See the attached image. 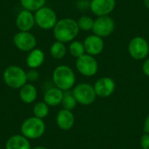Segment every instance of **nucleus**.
Here are the masks:
<instances>
[{
	"mask_svg": "<svg viewBox=\"0 0 149 149\" xmlns=\"http://www.w3.org/2000/svg\"><path fill=\"white\" fill-rule=\"evenodd\" d=\"M116 5V0H91L90 9L92 12L98 16H109V14L114 10Z\"/></svg>",
	"mask_w": 149,
	"mask_h": 149,
	"instance_id": "nucleus-12",
	"label": "nucleus"
},
{
	"mask_svg": "<svg viewBox=\"0 0 149 149\" xmlns=\"http://www.w3.org/2000/svg\"><path fill=\"white\" fill-rule=\"evenodd\" d=\"M143 130L145 134H149V114L147 116L145 121H144V125H143Z\"/></svg>",
	"mask_w": 149,
	"mask_h": 149,
	"instance_id": "nucleus-29",
	"label": "nucleus"
},
{
	"mask_svg": "<svg viewBox=\"0 0 149 149\" xmlns=\"http://www.w3.org/2000/svg\"><path fill=\"white\" fill-rule=\"evenodd\" d=\"M76 68L83 76L92 77L98 72L99 65L93 56L86 53L77 58Z\"/></svg>",
	"mask_w": 149,
	"mask_h": 149,
	"instance_id": "nucleus-8",
	"label": "nucleus"
},
{
	"mask_svg": "<svg viewBox=\"0 0 149 149\" xmlns=\"http://www.w3.org/2000/svg\"><path fill=\"white\" fill-rule=\"evenodd\" d=\"M31 149H48V148H45V147H42V146H38V147H36V148H31Z\"/></svg>",
	"mask_w": 149,
	"mask_h": 149,
	"instance_id": "nucleus-31",
	"label": "nucleus"
},
{
	"mask_svg": "<svg viewBox=\"0 0 149 149\" xmlns=\"http://www.w3.org/2000/svg\"><path fill=\"white\" fill-rule=\"evenodd\" d=\"M15 46L22 52H31L36 48L37 38L30 31H18L13 37Z\"/></svg>",
	"mask_w": 149,
	"mask_h": 149,
	"instance_id": "nucleus-10",
	"label": "nucleus"
},
{
	"mask_svg": "<svg viewBox=\"0 0 149 149\" xmlns=\"http://www.w3.org/2000/svg\"><path fill=\"white\" fill-rule=\"evenodd\" d=\"M26 79L29 82H36L39 79V73L36 69H31L26 72Z\"/></svg>",
	"mask_w": 149,
	"mask_h": 149,
	"instance_id": "nucleus-26",
	"label": "nucleus"
},
{
	"mask_svg": "<svg viewBox=\"0 0 149 149\" xmlns=\"http://www.w3.org/2000/svg\"><path fill=\"white\" fill-rule=\"evenodd\" d=\"M5 149H31L29 140L24 135L16 134L10 137L5 144Z\"/></svg>",
	"mask_w": 149,
	"mask_h": 149,
	"instance_id": "nucleus-18",
	"label": "nucleus"
},
{
	"mask_svg": "<svg viewBox=\"0 0 149 149\" xmlns=\"http://www.w3.org/2000/svg\"><path fill=\"white\" fill-rule=\"evenodd\" d=\"M142 71L144 72V74L146 76L149 77V58H147L145 60V62L143 63V65H142Z\"/></svg>",
	"mask_w": 149,
	"mask_h": 149,
	"instance_id": "nucleus-28",
	"label": "nucleus"
},
{
	"mask_svg": "<svg viewBox=\"0 0 149 149\" xmlns=\"http://www.w3.org/2000/svg\"><path fill=\"white\" fill-rule=\"evenodd\" d=\"M128 52L135 60H142L149 54V44L142 37L133 38L128 44Z\"/></svg>",
	"mask_w": 149,
	"mask_h": 149,
	"instance_id": "nucleus-7",
	"label": "nucleus"
},
{
	"mask_svg": "<svg viewBox=\"0 0 149 149\" xmlns=\"http://www.w3.org/2000/svg\"><path fill=\"white\" fill-rule=\"evenodd\" d=\"M77 104H78V102L73 95L72 92H71L70 90L64 92V96H63V100L61 102L63 109L72 111L76 107Z\"/></svg>",
	"mask_w": 149,
	"mask_h": 149,
	"instance_id": "nucleus-21",
	"label": "nucleus"
},
{
	"mask_svg": "<svg viewBox=\"0 0 149 149\" xmlns=\"http://www.w3.org/2000/svg\"><path fill=\"white\" fill-rule=\"evenodd\" d=\"M52 30L55 39L64 44L73 41L80 31L77 21L71 17L58 20Z\"/></svg>",
	"mask_w": 149,
	"mask_h": 149,
	"instance_id": "nucleus-1",
	"label": "nucleus"
},
{
	"mask_svg": "<svg viewBox=\"0 0 149 149\" xmlns=\"http://www.w3.org/2000/svg\"><path fill=\"white\" fill-rule=\"evenodd\" d=\"M64 92L58 87H51L45 91L44 94V101L49 107H55L61 104Z\"/></svg>",
	"mask_w": 149,
	"mask_h": 149,
	"instance_id": "nucleus-16",
	"label": "nucleus"
},
{
	"mask_svg": "<svg viewBox=\"0 0 149 149\" xmlns=\"http://www.w3.org/2000/svg\"><path fill=\"white\" fill-rule=\"evenodd\" d=\"M36 24L43 30H52L58 22L56 12L50 7L44 6L34 13Z\"/></svg>",
	"mask_w": 149,
	"mask_h": 149,
	"instance_id": "nucleus-5",
	"label": "nucleus"
},
{
	"mask_svg": "<svg viewBox=\"0 0 149 149\" xmlns=\"http://www.w3.org/2000/svg\"><path fill=\"white\" fill-rule=\"evenodd\" d=\"M52 81L56 87L63 92L71 90L76 81L75 73L71 67L65 65L57 66L52 72Z\"/></svg>",
	"mask_w": 149,
	"mask_h": 149,
	"instance_id": "nucleus-2",
	"label": "nucleus"
},
{
	"mask_svg": "<svg viewBox=\"0 0 149 149\" xmlns=\"http://www.w3.org/2000/svg\"><path fill=\"white\" fill-rule=\"evenodd\" d=\"M45 61V53L41 49L35 48L31 51L26 58V65L31 69H37L43 65Z\"/></svg>",
	"mask_w": 149,
	"mask_h": 149,
	"instance_id": "nucleus-17",
	"label": "nucleus"
},
{
	"mask_svg": "<svg viewBox=\"0 0 149 149\" xmlns=\"http://www.w3.org/2000/svg\"><path fill=\"white\" fill-rule=\"evenodd\" d=\"M77 23L79 27V30H82L84 31H93L94 20L89 16H82L78 19Z\"/></svg>",
	"mask_w": 149,
	"mask_h": 149,
	"instance_id": "nucleus-25",
	"label": "nucleus"
},
{
	"mask_svg": "<svg viewBox=\"0 0 149 149\" xmlns=\"http://www.w3.org/2000/svg\"><path fill=\"white\" fill-rule=\"evenodd\" d=\"M3 79L7 86L12 89H20L27 83L26 72L17 65H10L5 68Z\"/></svg>",
	"mask_w": 149,
	"mask_h": 149,
	"instance_id": "nucleus-3",
	"label": "nucleus"
},
{
	"mask_svg": "<svg viewBox=\"0 0 149 149\" xmlns=\"http://www.w3.org/2000/svg\"><path fill=\"white\" fill-rule=\"evenodd\" d=\"M141 146L142 149H149V134H144L141 137Z\"/></svg>",
	"mask_w": 149,
	"mask_h": 149,
	"instance_id": "nucleus-27",
	"label": "nucleus"
},
{
	"mask_svg": "<svg viewBox=\"0 0 149 149\" xmlns=\"http://www.w3.org/2000/svg\"><path fill=\"white\" fill-rule=\"evenodd\" d=\"M83 44L85 46L86 53L93 57L100 54L103 52L105 46L103 38L95 34L89 35L88 37H86Z\"/></svg>",
	"mask_w": 149,
	"mask_h": 149,
	"instance_id": "nucleus-13",
	"label": "nucleus"
},
{
	"mask_svg": "<svg viewBox=\"0 0 149 149\" xmlns=\"http://www.w3.org/2000/svg\"><path fill=\"white\" fill-rule=\"evenodd\" d=\"M115 29L114 20L110 16H101L98 17L94 20V24L93 28V34L105 38L110 36Z\"/></svg>",
	"mask_w": 149,
	"mask_h": 149,
	"instance_id": "nucleus-9",
	"label": "nucleus"
},
{
	"mask_svg": "<svg viewBox=\"0 0 149 149\" xmlns=\"http://www.w3.org/2000/svg\"><path fill=\"white\" fill-rule=\"evenodd\" d=\"M72 92L77 102L84 106L92 105L97 97L94 87L88 83H80L77 85L73 87Z\"/></svg>",
	"mask_w": 149,
	"mask_h": 149,
	"instance_id": "nucleus-6",
	"label": "nucleus"
},
{
	"mask_svg": "<svg viewBox=\"0 0 149 149\" xmlns=\"http://www.w3.org/2000/svg\"><path fill=\"white\" fill-rule=\"evenodd\" d=\"M23 9L30 10L31 12L37 11L40 8L44 7L46 0H19Z\"/></svg>",
	"mask_w": 149,
	"mask_h": 149,
	"instance_id": "nucleus-22",
	"label": "nucleus"
},
{
	"mask_svg": "<svg viewBox=\"0 0 149 149\" xmlns=\"http://www.w3.org/2000/svg\"><path fill=\"white\" fill-rule=\"evenodd\" d=\"M93 87L98 97L107 98L114 93L116 85L112 78L102 77L95 82Z\"/></svg>",
	"mask_w": 149,
	"mask_h": 149,
	"instance_id": "nucleus-11",
	"label": "nucleus"
},
{
	"mask_svg": "<svg viewBox=\"0 0 149 149\" xmlns=\"http://www.w3.org/2000/svg\"><path fill=\"white\" fill-rule=\"evenodd\" d=\"M56 122L60 129L64 131H68L72 128L75 122V118L72 111L61 109L57 114Z\"/></svg>",
	"mask_w": 149,
	"mask_h": 149,
	"instance_id": "nucleus-15",
	"label": "nucleus"
},
{
	"mask_svg": "<svg viewBox=\"0 0 149 149\" xmlns=\"http://www.w3.org/2000/svg\"><path fill=\"white\" fill-rule=\"evenodd\" d=\"M69 52L73 58H79L82 55L86 54V50L84 44L80 41L73 40L70 43L69 45Z\"/></svg>",
	"mask_w": 149,
	"mask_h": 149,
	"instance_id": "nucleus-23",
	"label": "nucleus"
},
{
	"mask_svg": "<svg viewBox=\"0 0 149 149\" xmlns=\"http://www.w3.org/2000/svg\"><path fill=\"white\" fill-rule=\"evenodd\" d=\"M45 131V124L42 119L35 116L26 119L21 126V133L28 140L40 138Z\"/></svg>",
	"mask_w": 149,
	"mask_h": 149,
	"instance_id": "nucleus-4",
	"label": "nucleus"
},
{
	"mask_svg": "<svg viewBox=\"0 0 149 149\" xmlns=\"http://www.w3.org/2000/svg\"><path fill=\"white\" fill-rule=\"evenodd\" d=\"M35 24L34 14L31 11L23 9L18 12L16 17V25L20 31H30Z\"/></svg>",
	"mask_w": 149,
	"mask_h": 149,
	"instance_id": "nucleus-14",
	"label": "nucleus"
},
{
	"mask_svg": "<svg viewBox=\"0 0 149 149\" xmlns=\"http://www.w3.org/2000/svg\"><path fill=\"white\" fill-rule=\"evenodd\" d=\"M38 96L37 88L31 83H26L24 86L20 88L19 97L21 100L25 104L33 103Z\"/></svg>",
	"mask_w": 149,
	"mask_h": 149,
	"instance_id": "nucleus-19",
	"label": "nucleus"
},
{
	"mask_svg": "<svg viewBox=\"0 0 149 149\" xmlns=\"http://www.w3.org/2000/svg\"><path fill=\"white\" fill-rule=\"evenodd\" d=\"M67 52V48L65 45L59 41H55L50 47V53L51 56L55 59H61L63 58Z\"/></svg>",
	"mask_w": 149,
	"mask_h": 149,
	"instance_id": "nucleus-20",
	"label": "nucleus"
},
{
	"mask_svg": "<svg viewBox=\"0 0 149 149\" xmlns=\"http://www.w3.org/2000/svg\"><path fill=\"white\" fill-rule=\"evenodd\" d=\"M48 113H49V106L45 101L38 102L34 105L33 114L35 117L43 120L48 115Z\"/></svg>",
	"mask_w": 149,
	"mask_h": 149,
	"instance_id": "nucleus-24",
	"label": "nucleus"
},
{
	"mask_svg": "<svg viewBox=\"0 0 149 149\" xmlns=\"http://www.w3.org/2000/svg\"><path fill=\"white\" fill-rule=\"evenodd\" d=\"M144 4H145L146 8L149 10V0H144Z\"/></svg>",
	"mask_w": 149,
	"mask_h": 149,
	"instance_id": "nucleus-30",
	"label": "nucleus"
}]
</instances>
